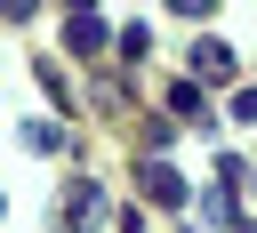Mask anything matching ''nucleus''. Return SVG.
<instances>
[{
  "label": "nucleus",
  "instance_id": "7ed1b4c3",
  "mask_svg": "<svg viewBox=\"0 0 257 233\" xmlns=\"http://www.w3.org/2000/svg\"><path fill=\"white\" fill-rule=\"evenodd\" d=\"M64 225H72V233H96V225H104V193H96V185H72V201H64Z\"/></svg>",
  "mask_w": 257,
  "mask_h": 233
},
{
  "label": "nucleus",
  "instance_id": "20e7f679",
  "mask_svg": "<svg viewBox=\"0 0 257 233\" xmlns=\"http://www.w3.org/2000/svg\"><path fill=\"white\" fill-rule=\"evenodd\" d=\"M193 80H209V88L233 80V48H225V40H201V48H193Z\"/></svg>",
  "mask_w": 257,
  "mask_h": 233
},
{
  "label": "nucleus",
  "instance_id": "9d476101",
  "mask_svg": "<svg viewBox=\"0 0 257 233\" xmlns=\"http://www.w3.org/2000/svg\"><path fill=\"white\" fill-rule=\"evenodd\" d=\"M233 233H257V225H233Z\"/></svg>",
  "mask_w": 257,
  "mask_h": 233
},
{
  "label": "nucleus",
  "instance_id": "f03ea898",
  "mask_svg": "<svg viewBox=\"0 0 257 233\" xmlns=\"http://www.w3.org/2000/svg\"><path fill=\"white\" fill-rule=\"evenodd\" d=\"M64 48H72V56H96V48H112V32H104L88 8H72V16H64Z\"/></svg>",
  "mask_w": 257,
  "mask_h": 233
},
{
  "label": "nucleus",
  "instance_id": "39448f33",
  "mask_svg": "<svg viewBox=\"0 0 257 233\" xmlns=\"http://www.w3.org/2000/svg\"><path fill=\"white\" fill-rule=\"evenodd\" d=\"M169 112H177V121H193V129H209V96H201L193 80H177V88H169Z\"/></svg>",
  "mask_w": 257,
  "mask_h": 233
},
{
  "label": "nucleus",
  "instance_id": "0eeeda50",
  "mask_svg": "<svg viewBox=\"0 0 257 233\" xmlns=\"http://www.w3.org/2000/svg\"><path fill=\"white\" fill-rule=\"evenodd\" d=\"M233 121H257V88H241V96H233Z\"/></svg>",
  "mask_w": 257,
  "mask_h": 233
},
{
  "label": "nucleus",
  "instance_id": "f257e3e1",
  "mask_svg": "<svg viewBox=\"0 0 257 233\" xmlns=\"http://www.w3.org/2000/svg\"><path fill=\"white\" fill-rule=\"evenodd\" d=\"M137 193H145L153 209H185V193H193V185H185L169 161H145V169H137Z\"/></svg>",
  "mask_w": 257,
  "mask_h": 233
},
{
  "label": "nucleus",
  "instance_id": "6e6552de",
  "mask_svg": "<svg viewBox=\"0 0 257 233\" xmlns=\"http://www.w3.org/2000/svg\"><path fill=\"white\" fill-rule=\"evenodd\" d=\"M169 8H177V16H209L217 0H169Z\"/></svg>",
  "mask_w": 257,
  "mask_h": 233
},
{
  "label": "nucleus",
  "instance_id": "423d86ee",
  "mask_svg": "<svg viewBox=\"0 0 257 233\" xmlns=\"http://www.w3.org/2000/svg\"><path fill=\"white\" fill-rule=\"evenodd\" d=\"M32 8H40V0H0V16H8V24H32Z\"/></svg>",
  "mask_w": 257,
  "mask_h": 233
},
{
  "label": "nucleus",
  "instance_id": "1a4fd4ad",
  "mask_svg": "<svg viewBox=\"0 0 257 233\" xmlns=\"http://www.w3.org/2000/svg\"><path fill=\"white\" fill-rule=\"evenodd\" d=\"M64 8H88V0H64Z\"/></svg>",
  "mask_w": 257,
  "mask_h": 233
}]
</instances>
